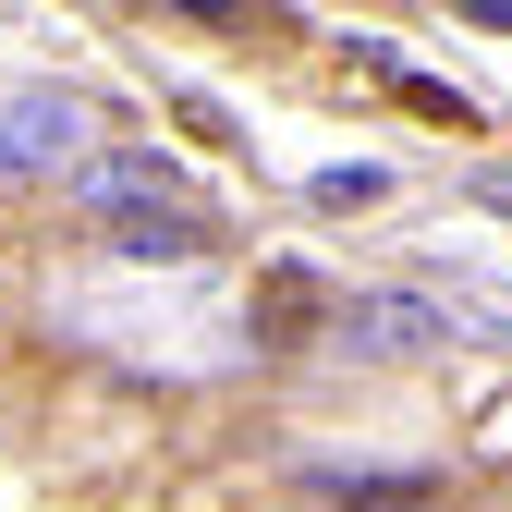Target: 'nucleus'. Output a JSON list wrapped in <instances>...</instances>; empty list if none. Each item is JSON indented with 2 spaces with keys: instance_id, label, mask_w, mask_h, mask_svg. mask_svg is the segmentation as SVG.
<instances>
[{
  "instance_id": "obj_1",
  "label": "nucleus",
  "mask_w": 512,
  "mask_h": 512,
  "mask_svg": "<svg viewBox=\"0 0 512 512\" xmlns=\"http://www.w3.org/2000/svg\"><path fill=\"white\" fill-rule=\"evenodd\" d=\"M330 330L354 354H427V342H452V317L415 305V293H354V305H330Z\"/></svg>"
},
{
  "instance_id": "obj_2",
  "label": "nucleus",
  "mask_w": 512,
  "mask_h": 512,
  "mask_svg": "<svg viewBox=\"0 0 512 512\" xmlns=\"http://www.w3.org/2000/svg\"><path fill=\"white\" fill-rule=\"evenodd\" d=\"M317 330H330V293H317L305 269H269V281H256V342H317Z\"/></svg>"
},
{
  "instance_id": "obj_3",
  "label": "nucleus",
  "mask_w": 512,
  "mask_h": 512,
  "mask_svg": "<svg viewBox=\"0 0 512 512\" xmlns=\"http://www.w3.org/2000/svg\"><path fill=\"white\" fill-rule=\"evenodd\" d=\"M220 232L196 208H110V256H208Z\"/></svg>"
},
{
  "instance_id": "obj_4",
  "label": "nucleus",
  "mask_w": 512,
  "mask_h": 512,
  "mask_svg": "<svg viewBox=\"0 0 512 512\" xmlns=\"http://www.w3.org/2000/svg\"><path fill=\"white\" fill-rule=\"evenodd\" d=\"M74 135V98H37V110H0V159H61Z\"/></svg>"
},
{
  "instance_id": "obj_5",
  "label": "nucleus",
  "mask_w": 512,
  "mask_h": 512,
  "mask_svg": "<svg viewBox=\"0 0 512 512\" xmlns=\"http://www.w3.org/2000/svg\"><path fill=\"white\" fill-rule=\"evenodd\" d=\"M342 512H439V500H427V488H354Z\"/></svg>"
},
{
  "instance_id": "obj_6",
  "label": "nucleus",
  "mask_w": 512,
  "mask_h": 512,
  "mask_svg": "<svg viewBox=\"0 0 512 512\" xmlns=\"http://www.w3.org/2000/svg\"><path fill=\"white\" fill-rule=\"evenodd\" d=\"M488 208H500V220H512V171H488Z\"/></svg>"
},
{
  "instance_id": "obj_7",
  "label": "nucleus",
  "mask_w": 512,
  "mask_h": 512,
  "mask_svg": "<svg viewBox=\"0 0 512 512\" xmlns=\"http://www.w3.org/2000/svg\"><path fill=\"white\" fill-rule=\"evenodd\" d=\"M476 25H500V37H512V0H488V13H476Z\"/></svg>"
}]
</instances>
